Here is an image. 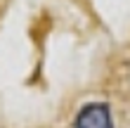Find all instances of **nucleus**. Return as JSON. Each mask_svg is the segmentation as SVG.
Returning a JSON list of instances; mask_svg holds the SVG:
<instances>
[{"instance_id": "obj_1", "label": "nucleus", "mask_w": 130, "mask_h": 128, "mask_svg": "<svg viewBox=\"0 0 130 128\" xmlns=\"http://www.w3.org/2000/svg\"><path fill=\"white\" fill-rule=\"evenodd\" d=\"M76 128H113L109 107L102 102H92L83 107L76 116Z\"/></svg>"}]
</instances>
